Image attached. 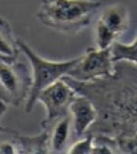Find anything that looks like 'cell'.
Masks as SVG:
<instances>
[{
  "mask_svg": "<svg viewBox=\"0 0 137 154\" xmlns=\"http://www.w3.org/2000/svg\"><path fill=\"white\" fill-rule=\"evenodd\" d=\"M18 45L20 51L26 56L31 67L32 86L25 104L26 111L29 113L36 105L41 92L55 82L62 79L64 76H67L78 61L80 56L63 61H52L38 55L31 46L21 38H18Z\"/></svg>",
  "mask_w": 137,
  "mask_h": 154,
  "instance_id": "3957f363",
  "label": "cell"
},
{
  "mask_svg": "<svg viewBox=\"0 0 137 154\" xmlns=\"http://www.w3.org/2000/svg\"><path fill=\"white\" fill-rule=\"evenodd\" d=\"M0 153H50L48 130L31 136L3 127L0 131Z\"/></svg>",
  "mask_w": 137,
  "mask_h": 154,
  "instance_id": "ba28073f",
  "label": "cell"
},
{
  "mask_svg": "<svg viewBox=\"0 0 137 154\" xmlns=\"http://www.w3.org/2000/svg\"><path fill=\"white\" fill-rule=\"evenodd\" d=\"M7 107H8L7 104H5L2 102H0V119H1V118L3 117V116L5 115V113L7 112V109H8ZM2 128H3V126L0 125V131L2 130Z\"/></svg>",
  "mask_w": 137,
  "mask_h": 154,
  "instance_id": "5bb4252c",
  "label": "cell"
},
{
  "mask_svg": "<svg viewBox=\"0 0 137 154\" xmlns=\"http://www.w3.org/2000/svg\"><path fill=\"white\" fill-rule=\"evenodd\" d=\"M131 16L128 8L115 3L107 6L101 12L94 30L96 47L111 48L130 28Z\"/></svg>",
  "mask_w": 137,
  "mask_h": 154,
  "instance_id": "5b68a950",
  "label": "cell"
},
{
  "mask_svg": "<svg viewBox=\"0 0 137 154\" xmlns=\"http://www.w3.org/2000/svg\"><path fill=\"white\" fill-rule=\"evenodd\" d=\"M113 60L128 61L137 66V35L131 43L117 42L111 47Z\"/></svg>",
  "mask_w": 137,
  "mask_h": 154,
  "instance_id": "7c38bea8",
  "label": "cell"
},
{
  "mask_svg": "<svg viewBox=\"0 0 137 154\" xmlns=\"http://www.w3.org/2000/svg\"><path fill=\"white\" fill-rule=\"evenodd\" d=\"M20 48L10 22L0 17V60L12 62L18 59Z\"/></svg>",
  "mask_w": 137,
  "mask_h": 154,
  "instance_id": "8fae6325",
  "label": "cell"
},
{
  "mask_svg": "<svg viewBox=\"0 0 137 154\" xmlns=\"http://www.w3.org/2000/svg\"><path fill=\"white\" fill-rule=\"evenodd\" d=\"M31 86V68L26 63L0 60V102L19 106L27 100Z\"/></svg>",
  "mask_w": 137,
  "mask_h": 154,
  "instance_id": "277c9868",
  "label": "cell"
},
{
  "mask_svg": "<svg viewBox=\"0 0 137 154\" xmlns=\"http://www.w3.org/2000/svg\"><path fill=\"white\" fill-rule=\"evenodd\" d=\"M78 93L63 78L42 90L37 103L43 104L46 116L41 122L42 129H48L53 123L68 115V108Z\"/></svg>",
  "mask_w": 137,
  "mask_h": 154,
  "instance_id": "52a82bcc",
  "label": "cell"
},
{
  "mask_svg": "<svg viewBox=\"0 0 137 154\" xmlns=\"http://www.w3.org/2000/svg\"><path fill=\"white\" fill-rule=\"evenodd\" d=\"M49 132V151L50 153H61L65 152L68 142L71 130L72 119L70 113L68 115L57 119L48 128Z\"/></svg>",
  "mask_w": 137,
  "mask_h": 154,
  "instance_id": "30bf717a",
  "label": "cell"
},
{
  "mask_svg": "<svg viewBox=\"0 0 137 154\" xmlns=\"http://www.w3.org/2000/svg\"><path fill=\"white\" fill-rule=\"evenodd\" d=\"M102 7L98 0H41L36 15L43 26L72 35L87 28Z\"/></svg>",
  "mask_w": 137,
  "mask_h": 154,
  "instance_id": "7a4b0ae2",
  "label": "cell"
},
{
  "mask_svg": "<svg viewBox=\"0 0 137 154\" xmlns=\"http://www.w3.org/2000/svg\"><path fill=\"white\" fill-rule=\"evenodd\" d=\"M114 68L111 48L88 47L67 76L77 82H91L112 75Z\"/></svg>",
  "mask_w": 137,
  "mask_h": 154,
  "instance_id": "8992f818",
  "label": "cell"
},
{
  "mask_svg": "<svg viewBox=\"0 0 137 154\" xmlns=\"http://www.w3.org/2000/svg\"><path fill=\"white\" fill-rule=\"evenodd\" d=\"M72 119V130L76 139L85 136L97 120L98 112L90 100L78 94L68 108Z\"/></svg>",
  "mask_w": 137,
  "mask_h": 154,
  "instance_id": "9c48e42d",
  "label": "cell"
},
{
  "mask_svg": "<svg viewBox=\"0 0 137 154\" xmlns=\"http://www.w3.org/2000/svg\"><path fill=\"white\" fill-rule=\"evenodd\" d=\"M93 140L92 134H87L85 136L76 139L70 149H67L68 153H93Z\"/></svg>",
  "mask_w": 137,
  "mask_h": 154,
  "instance_id": "4fadbf2b",
  "label": "cell"
},
{
  "mask_svg": "<svg viewBox=\"0 0 137 154\" xmlns=\"http://www.w3.org/2000/svg\"><path fill=\"white\" fill-rule=\"evenodd\" d=\"M63 79L95 105L98 118L87 134L116 138L137 134V66L117 61L112 75L91 82Z\"/></svg>",
  "mask_w": 137,
  "mask_h": 154,
  "instance_id": "6da1fadb",
  "label": "cell"
}]
</instances>
